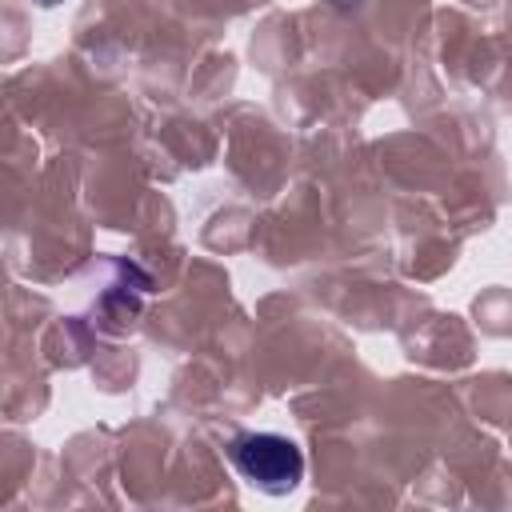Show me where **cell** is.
Masks as SVG:
<instances>
[{"label":"cell","mask_w":512,"mask_h":512,"mask_svg":"<svg viewBox=\"0 0 512 512\" xmlns=\"http://www.w3.org/2000/svg\"><path fill=\"white\" fill-rule=\"evenodd\" d=\"M232 468L260 492L284 496L304 480V452L280 432H244L228 444Z\"/></svg>","instance_id":"obj_1"},{"label":"cell","mask_w":512,"mask_h":512,"mask_svg":"<svg viewBox=\"0 0 512 512\" xmlns=\"http://www.w3.org/2000/svg\"><path fill=\"white\" fill-rule=\"evenodd\" d=\"M40 4H56V0H40Z\"/></svg>","instance_id":"obj_2"}]
</instances>
